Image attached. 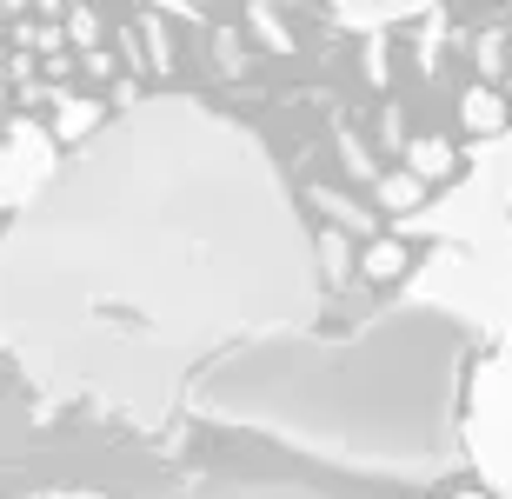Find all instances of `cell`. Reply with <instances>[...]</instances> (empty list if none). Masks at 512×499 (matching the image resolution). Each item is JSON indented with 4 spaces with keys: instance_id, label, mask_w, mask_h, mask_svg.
Segmentation results:
<instances>
[{
    "instance_id": "6da1fadb",
    "label": "cell",
    "mask_w": 512,
    "mask_h": 499,
    "mask_svg": "<svg viewBox=\"0 0 512 499\" xmlns=\"http://www.w3.org/2000/svg\"><path fill=\"white\" fill-rule=\"evenodd\" d=\"M320 293V247L260 140L200 100H147L14 213L0 307L27 386L173 433L213 366L313 327Z\"/></svg>"
},
{
    "instance_id": "7a4b0ae2",
    "label": "cell",
    "mask_w": 512,
    "mask_h": 499,
    "mask_svg": "<svg viewBox=\"0 0 512 499\" xmlns=\"http://www.w3.org/2000/svg\"><path fill=\"white\" fill-rule=\"evenodd\" d=\"M466 333L433 307H393L353 340H313V327L266 333L193 386V413L266 426L273 440L326 460L426 480L466 460Z\"/></svg>"
},
{
    "instance_id": "3957f363",
    "label": "cell",
    "mask_w": 512,
    "mask_h": 499,
    "mask_svg": "<svg viewBox=\"0 0 512 499\" xmlns=\"http://www.w3.org/2000/svg\"><path fill=\"white\" fill-rule=\"evenodd\" d=\"M459 440L479 480L512 499V340H493L466 366V400H459Z\"/></svg>"
},
{
    "instance_id": "277c9868",
    "label": "cell",
    "mask_w": 512,
    "mask_h": 499,
    "mask_svg": "<svg viewBox=\"0 0 512 499\" xmlns=\"http://www.w3.org/2000/svg\"><path fill=\"white\" fill-rule=\"evenodd\" d=\"M459 127H466V140H499L512 127V94L506 87H466L459 94Z\"/></svg>"
},
{
    "instance_id": "5b68a950",
    "label": "cell",
    "mask_w": 512,
    "mask_h": 499,
    "mask_svg": "<svg viewBox=\"0 0 512 499\" xmlns=\"http://www.w3.org/2000/svg\"><path fill=\"white\" fill-rule=\"evenodd\" d=\"M406 273H413V247H406L399 233H380V240L360 247V280L366 287H399Z\"/></svg>"
},
{
    "instance_id": "8992f818",
    "label": "cell",
    "mask_w": 512,
    "mask_h": 499,
    "mask_svg": "<svg viewBox=\"0 0 512 499\" xmlns=\"http://www.w3.org/2000/svg\"><path fill=\"white\" fill-rule=\"evenodd\" d=\"M406 167H413L426 187H446V180H459V147L439 140V134H419V140H406Z\"/></svg>"
},
{
    "instance_id": "52a82bcc",
    "label": "cell",
    "mask_w": 512,
    "mask_h": 499,
    "mask_svg": "<svg viewBox=\"0 0 512 499\" xmlns=\"http://www.w3.org/2000/svg\"><path fill=\"white\" fill-rule=\"evenodd\" d=\"M373 200H380L386 213H419L426 207V180H419L413 167H399V173H386L380 187H373Z\"/></svg>"
},
{
    "instance_id": "ba28073f",
    "label": "cell",
    "mask_w": 512,
    "mask_h": 499,
    "mask_svg": "<svg viewBox=\"0 0 512 499\" xmlns=\"http://www.w3.org/2000/svg\"><path fill=\"white\" fill-rule=\"evenodd\" d=\"M253 40H260V47H273V54H286V47H293V34H286V20L280 14H266V0H253Z\"/></svg>"
},
{
    "instance_id": "9c48e42d",
    "label": "cell",
    "mask_w": 512,
    "mask_h": 499,
    "mask_svg": "<svg viewBox=\"0 0 512 499\" xmlns=\"http://www.w3.org/2000/svg\"><path fill=\"white\" fill-rule=\"evenodd\" d=\"M353 20H393V14H419L426 0H340Z\"/></svg>"
},
{
    "instance_id": "30bf717a",
    "label": "cell",
    "mask_w": 512,
    "mask_h": 499,
    "mask_svg": "<svg viewBox=\"0 0 512 499\" xmlns=\"http://www.w3.org/2000/svg\"><path fill=\"white\" fill-rule=\"evenodd\" d=\"M439 499H506V493H493V486H446Z\"/></svg>"
},
{
    "instance_id": "8fae6325",
    "label": "cell",
    "mask_w": 512,
    "mask_h": 499,
    "mask_svg": "<svg viewBox=\"0 0 512 499\" xmlns=\"http://www.w3.org/2000/svg\"><path fill=\"white\" fill-rule=\"evenodd\" d=\"M479 67H499V34H479Z\"/></svg>"
},
{
    "instance_id": "7c38bea8",
    "label": "cell",
    "mask_w": 512,
    "mask_h": 499,
    "mask_svg": "<svg viewBox=\"0 0 512 499\" xmlns=\"http://www.w3.org/2000/svg\"><path fill=\"white\" fill-rule=\"evenodd\" d=\"M506 94H512V67H506Z\"/></svg>"
}]
</instances>
